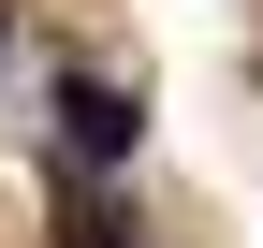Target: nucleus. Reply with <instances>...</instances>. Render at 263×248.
Returning a JSON list of instances; mask_svg holds the SVG:
<instances>
[{
	"label": "nucleus",
	"instance_id": "obj_1",
	"mask_svg": "<svg viewBox=\"0 0 263 248\" xmlns=\"http://www.w3.org/2000/svg\"><path fill=\"white\" fill-rule=\"evenodd\" d=\"M59 132H73V161H132V132H146V117H132V88L73 73V88H59Z\"/></svg>",
	"mask_w": 263,
	"mask_h": 248
}]
</instances>
